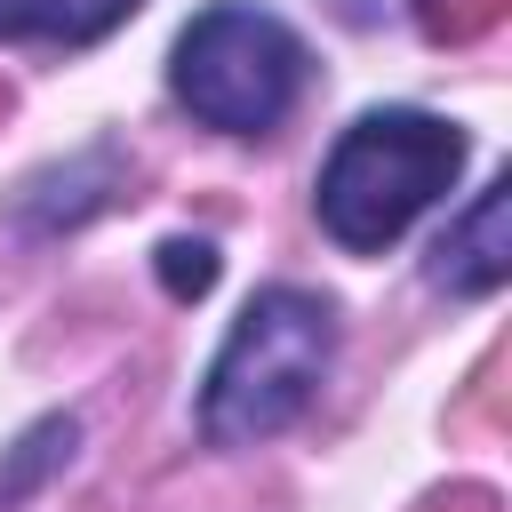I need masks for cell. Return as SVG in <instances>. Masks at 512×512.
I'll use <instances>...</instances> for the list:
<instances>
[{
	"label": "cell",
	"instance_id": "1",
	"mask_svg": "<svg viewBox=\"0 0 512 512\" xmlns=\"http://www.w3.org/2000/svg\"><path fill=\"white\" fill-rule=\"evenodd\" d=\"M464 168V128L440 120V112H416V104H384V112H360L336 152L320 160V232L352 256H376L392 248Z\"/></svg>",
	"mask_w": 512,
	"mask_h": 512
},
{
	"label": "cell",
	"instance_id": "2",
	"mask_svg": "<svg viewBox=\"0 0 512 512\" xmlns=\"http://www.w3.org/2000/svg\"><path fill=\"white\" fill-rule=\"evenodd\" d=\"M328 360H336L328 296H312V288L248 296V312L232 320V336H224V352L200 384V432L216 448H256V440L288 432L312 408Z\"/></svg>",
	"mask_w": 512,
	"mask_h": 512
},
{
	"label": "cell",
	"instance_id": "3",
	"mask_svg": "<svg viewBox=\"0 0 512 512\" xmlns=\"http://www.w3.org/2000/svg\"><path fill=\"white\" fill-rule=\"evenodd\" d=\"M168 88L200 128L272 136L304 96V40L256 0H208L168 56Z\"/></svg>",
	"mask_w": 512,
	"mask_h": 512
},
{
	"label": "cell",
	"instance_id": "4",
	"mask_svg": "<svg viewBox=\"0 0 512 512\" xmlns=\"http://www.w3.org/2000/svg\"><path fill=\"white\" fill-rule=\"evenodd\" d=\"M504 208H512V184H504V176L472 192V208H464V216L440 232V248H432V280H440V288H456V296H488V288H504V272H512Z\"/></svg>",
	"mask_w": 512,
	"mask_h": 512
},
{
	"label": "cell",
	"instance_id": "5",
	"mask_svg": "<svg viewBox=\"0 0 512 512\" xmlns=\"http://www.w3.org/2000/svg\"><path fill=\"white\" fill-rule=\"evenodd\" d=\"M144 0H0V40H64L88 48L112 24H128Z\"/></svg>",
	"mask_w": 512,
	"mask_h": 512
},
{
	"label": "cell",
	"instance_id": "6",
	"mask_svg": "<svg viewBox=\"0 0 512 512\" xmlns=\"http://www.w3.org/2000/svg\"><path fill=\"white\" fill-rule=\"evenodd\" d=\"M160 280H168V296H208L216 248L208 240H160Z\"/></svg>",
	"mask_w": 512,
	"mask_h": 512
}]
</instances>
